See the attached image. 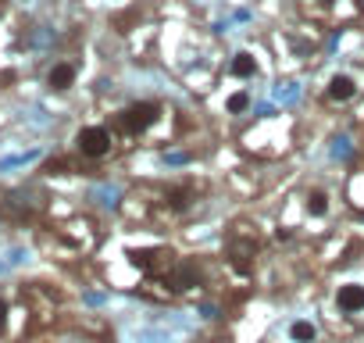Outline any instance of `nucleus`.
Wrapping results in <instances>:
<instances>
[{
    "label": "nucleus",
    "instance_id": "obj_9",
    "mask_svg": "<svg viewBox=\"0 0 364 343\" xmlns=\"http://www.w3.org/2000/svg\"><path fill=\"white\" fill-rule=\"evenodd\" d=\"M289 336H293L296 343H314V336H318V329H314L311 322H293V329H289Z\"/></svg>",
    "mask_w": 364,
    "mask_h": 343
},
{
    "label": "nucleus",
    "instance_id": "obj_4",
    "mask_svg": "<svg viewBox=\"0 0 364 343\" xmlns=\"http://www.w3.org/2000/svg\"><path fill=\"white\" fill-rule=\"evenodd\" d=\"M75 83V68L68 65V61H61V65H54L50 72H47V86L50 90H68Z\"/></svg>",
    "mask_w": 364,
    "mask_h": 343
},
{
    "label": "nucleus",
    "instance_id": "obj_6",
    "mask_svg": "<svg viewBox=\"0 0 364 343\" xmlns=\"http://www.w3.org/2000/svg\"><path fill=\"white\" fill-rule=\"evenodd\" d=\"M257 72V61H254V54H236L232 58V75H240V79H247V75H254Z\"/></svg>",
    "mask_w": 364,
    "mask_h": 343
},
{
    "label": "nucleus",
    "instance_id": "obj_7",
    "mask_svg": "<svg viewBox=\"0 0 364 343\" xmlns=\"http://www.w3.org/2000/svg\"><path fill=\"white\" fill-rule=\"evenodd\" d=\"M171 283H175L178 290H190V286H197V272H193L190 265H178V268L171 272Z\"/></svg>",
    "mask_w": 364,
    "mask_h": 343
},
{
    "label": "nucleus",
    "instance_id": "obj_3",
    "mask_svg": "<svg viewBox=\"0 0 364 343\" xmlns=\"http://www.w3.org/2000/svg\"><path fill=\"white\" fill-rule=\"evenodd\" d=\"M325 93H328V100H332V104H346V100L357 93V83H353L350 75H332Z\"/></svg>",
    "mask_w": 364,
    "mask_h": 343
},
{
    "label": "nucleus",
    "instance_id": "obj_11",
    "mask_svg": "<svg viewBox=\"0 0 364 343\" xmlns=\"http://www.w3.org/2000/svg\"><path fill=\"white\" fill-rule=\"evenodd\" d=\"M186 197H190L186 190H171V194H168V204H171V208H186V204H190Z\"/></svg>",
    "mask_w": 364,
    "mask_h": 343
},
{
    "label": "nucleus",
    "instance_id": "obj_2",
    "mask_svg": "<svg viewBox=\"0 0 364 343\" xmlns=\"http://www.w3.org/2000/svg\"><path fill=\"white\" fill-rule=\"evenodd\" d=\"M75 150H79L82 157L97 161V157L111 154V132H107L104 125H86V129H79V136H75Z\"/></svg>",
    "mask_w": 364,
    "mask_h": 343
},
{
    "label": "nucleus",
    "instance_id": "obj_12",
    "mask_svg": "<svg viewBox=\"0 0 364 343\" xmlns=\"http://www.w3.org/2000/svg\"><path fill=\"white\" fill-rule=\"evenodd\" d=\"M8 315H11V307H8V300H4V297H0V332L8 329Z\"/></svg>",
    "mask_w": 364,
    "mask_h": 343
},
{
    "label": "nucleus",
    "instance_id": "obj_5",
    "mask_svg": "<svg viewBox=\"0 0 364 343\" xmlns=\"http://www.w3.org/2000/svg\"><path fill=\"white\" fill-rule=\"evenodd\" d=\"M336 300H339L343 311H360L364 307V286H339Z\"/></svg>",
    "mask_w": 364,
    "mask_h": 343
},
{
    "label": "nucleus",
    "instance_id": "obj_1",
    "mask_svg": "<svg viewBox=\"0 0 364 343\" xmlns=\"http://www.w3.org/2000/svg\"><path fill=\"white\" fill-rule=\"evenodd\" d=\"M157 118H161V104L139 100V104H129V107L118 115V125H122L125 132H146Z\"/></svg>",
    "mask_w": 364,
    "mask_h": 343
},
{
    "label": "nucleus",
    "instance_id": "obj_10",
    "mask_svg": "<svg viewBox=\"0 0 364 343\" xmlns=\"http://www.w3.org/2000/svg\"><path fill=\"white\" fill-rule=\"evenodd\" d=\"M247 107H250V97H247V93H232V97H229V111H232V115H243Z\"/></svg>",
    "mask_w": 364,
    "mask_h": 343
},
{
    "label": "nucleus",
    "instance_id": "obj_8",
    "mask_svg": "<svg viewBox=\"0 0 364 343\" xmlns=\"http://www.w3.org/2000/svg\"><path fill=\"white\" fill-rule=\"evenodd\" d=\"M307 211H311L314 218H321V215L328 211V197H325L321 190H311V194H307Z\"/></svg>",
    "mask_w": 364,
    "mask_h": 343
}]
</instances>
